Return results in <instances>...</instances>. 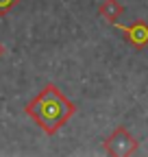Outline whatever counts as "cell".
Returning a JSON list of instances; mask_svg holds the SVG:
<instances>
[{
	"label": "cell",
	"mask_w": 148,
	"mask_h": 157,
	"mask_svg": "<svg viewBox=\"0 0 148 157\" xmlns=\"http://www.w3.org/2000/svg\"><path fill=\"white\" fill-rule=\"evenodd\" d=\"M24 111L44 129V133L54 135V133H57L68 122V118L74 116L76 107H74V103H70L68 98L61 94V90L54 85V83H48L24 107Z\"/></svg>",
	"instance_id": "6da1fadb"
},
{
	"label": "cell",
	"mask_w": 148,
	"mask_h": 157,
	"mask_svg": "<svg viewBox=\"0 0 148 157\" xmlns=\"http://www.w3.org/2000/svg\"><path fill=\"white\" fill-rule=\"evenodd\" d=\"M98 13H100V17H105L107 22H118V17L124 13V5H120L118 0H105V2L100 5V9H98Z\"/></svg>",
	"instance_id": "277c9868"
},
{
	"label": "cell",
	"mask_w": 148,
	"mask_h": 157,
	"mask_svg": "<svg viewBox=\"0 0 148 157\" xmlns=\"http://www.w3.org/2000/svg\"><path fill=\"white\" fill-rule=\"evenodd\" d=\"M2 55H5V46H2V44H0V57H2Z\"/></svg>",
	"instance_id": "8992f818"
},
{
	"label": "cell",
	"mask_w": 148,
	"mask_h": 157,
	"mask_svg": "<svg viewBox=\"0 0 148 157\" xmlns=\"http://www.w3.org/2000/svg\"><path fill=\"white\" fill-rule=\"evenodd\" d=\"M105 151L111 153V155H118V157L120 155H131V153L137 151V140L124 127H118L113 131V135L105 142Z\"/></svg>",
	"instance_id": "7a4b0ae2"
},
{
	"label": "cell",
	"mask_w": 148,
	"mask_h": 157,
	"mask_svg": "<svg viewBox=\"0 0 148 157\" xmlns=\"http://www.w3.org/2000/svg\"><path fill=\"white\" fill-rule=\"evenodd\" d=\"M17 2H20V0H0V15H7Z\"/></svg>",
	"instance_id": "5b68a950"
},
{
	"label": "cell",
	"mask_w": 148,
	"mask_h": 157,
	"mask_svg": "<svg viewBox=\"0 0 148 157\" xmlns=\"http://www.w3.org/2000/svg\"><path fill=\"white\" fill-rule=\"evenodd\" d=\"M113 26L126 35V42L131 44L133 48L142 50V48H146V46H148V24H146V22H142V20H137L135 24H128V26L113 22Z\"/></svg>",
	"instance_id": "3957f363"
}]
</instances>
